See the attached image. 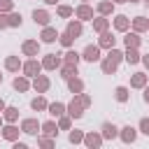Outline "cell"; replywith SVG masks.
<instances>
[{
  "instance_id": "obj_1",
  "label": "cell",
  "mask_w": 149,
  "mask_h": 149,
  "mask_svg": "<svg viewBox=\"0 0 149 149\" xmlns=\"http://www.w3.org/2000/svg\"><path fill=\"white\" fill-rule=\"evenodd\" d=\"M88 105H91V95H86V93H74V98H72V102L65 107V112L70 114V119H79Z\"/></svg>"
},
{
  "instance_id": "obj_2",
  "label": "cell",
  "mask_w": 149,
  "mask_h": 149,
  "mask_svg": "<svg viewBox=\"0 0 149 149\" xmlns=\"http://www.w3.org/2000/svg\"><path fill=\"white\" fill-rule=\"evenodd\" d=\"M121 58H123V51H119V49H109V54L102 58V63H100V68H102V72L105 74H114L116 72V68H119V63H121Z\"/></svg>"
},
{
  "instance_id": "obj_3",
  "label": "cell",
  "mask_w": 149,
  "mask_h": 149,
  "mask_svg": "<svg viewBox=\"0 0 149 149\" xmlns=\"http://www.w3.org/2000/svg\"><path fill=\"white\" fill-rule=\"evenodd\" d=\"M21 70H23V74H26V77H35V74H40L42 63H40V61H35V58H30V61H26V63L21 65Z\"/></svg>"
},
{
  "instance_id": "obj_4",
  "label": "cell",
  "mask_w": 149,
  "mask_h": 149,
  "mask_svg": "<svg viewBox=\"0 0 149 149\" xmlns=\"http://www.w3.org/2000/svg\"><path fill=\"white\" fill-rule=\"evenodd\" d=\"M81 58H84V61H88V63L100 61V47H98V44H88V47L81 51Z\"/></svg>"
},
{
  "instance_id": "obj_5",
  "label": "cell",
  "mask_w": 149,
  "mask_h": 149,
  "mask_svg": "<svg viewBox=\"0 0 149 149\" xmlns=\"http://www.w3.org/2000/svg\"><path fill=\"white\" fill-rule=\"evenodd\" d=\"M63 65V61L58 58V54H49V56H44V61H42V68L44 70H56V68H61Z\"/></svg>"
},
{
  "instance_id": "obj_6",
  "label": "cell",
  "mask_w": 149,
  "mask_h": 149,
  "mask_svg": "<svg viewBox=\"0 0 149 149\" xmlns=\"http://www.w3.org/2000/svg\"><path fill=\"white\" fill-rule=\"evenodd\" d=\"M21 130L28 133V135H37V130H40V121H37V119H23V121H21Z\"/></svg>"
},
{
  "instance_id": "obj_7",
  "label": "cell",
  "mask_w": 149,
  "mask_h": 149,
  "mask_svg": "<svg viewBox=\"0 0 149 149\" xmlns=\"http://www.w3.org/2000/svg\"><path fill=\"white\" fill-rule=\"evenodd\" d=\"M74 16H77L79 21H88V19H93V7H88V5L84 2V5H79V7L74 9Z\"/></svg>"
},
{
  "instance_id": "obj_8",
  "label": "cell",
  "mask_w": 149,
  "mask_h": 149,
  "mask_svg": "<svg viewBox=\"0 0 149 149\" xmlns=\"http://www.w3.org/2000/svg\"><path fill=\"white\" fill-rule=\"evenodd\" d=\"M33 88H35L37 93H44V91L49 88V77H47V74H35V79H33Z\"/></svg>"
},
{
  "instance_id": "obj_9",
  "label": "cell",
  "mask_w": 149,
  "mask_h": 149,
  "mask_svg": "<svg viewBox=\"0 0 149 149\" xmlns=\"http://www.w3.org/2000/svg\"><path fill=\"white\" fill-rule=\"evenodd\" d=\"M119 137H121L126 144H130V142H135V137H137V130H135L133 126H123V128L119 130Z\"/></svg>"
},
{
  "instance_id": "obj_10",
  "label": "cell",
  "mask_w": 149,
  "mask_h": 149,
  "mask_svg": "<svg viewBox=\"0 0 149 149\" xmlns=\"http://www.w3.org/2000/svg\"><path fill=\"white\" fill-rule=\"evenodd\" d=\"M84 144H86L88 149H98V147L102 144V135H98V133H86V135H84Z\"/></svg>"
},
{
  "instance_id": "obj_11",
  "label": "cell",
  "mask_w": 149,
  "mask_h": 149,
  "mask_svg": "<svg viewBox=\"0 0 149 149\" xmlns=\"http://www.w3.org/2000/svg\"><path fill=\"white\" fill-rule=\"evenodd\" d=\"M21 49H23L26 56H37V51H40V42H37V40H26V42L21 44Z\"/></svg>"
},
{
  "instance_id": "obj_12",
  "label": "cell",
  "mask_w": 149,
  "mask_h": 149,
  "mask_svg": "<svg viewBox=\"0 0 149 149\" xmlns=\"http://www.w3.org/2000/svg\"><path fill=\"white\" fill-rule=\"evenodd\" d=\"M100 130H102V133H100V135H102V140H114V137L119 135V128H116L114 123H109V121H107V123H102V128H100Z\"/></svg>"
},
{
  "instance_id": "obj_13",
  "label": "cell",
  "mask_w": 149,
  "mask_h": 149,
  "mask_svg": "<svg viewBox=\"0 0 149 149\" xmlns=\"http://www.w3.org/2000/svg\"><path fill=\"white\" fill-rule=\"evenodd\" d=\"M114 42H116V37H112V33H100V40H98V47L100 49H112L114 47Z\"/></svg>"
},
{
  "instance_id": "obj_14",
  "label": "cell",
  "mask_w": 149,
  "mask_h": 149,
  "mask_svg": "<svg viewBox=\"0 0 149 149\" xmlns=\"http://www.w3.org/2000/svg\"><path fill=\"white\" fill-rule=\"evenodd\" d=\"M42 42H47V44H51V42H56L58 40V33H56V28H51V26H44V30H42Z\"/></svg>"
},
{
  "instance_id": "obj_15",
  "label": "cell",
  "mask_w": 149,
  "mask_h": 149,
  "mask_svg": "<svg viewBox=\"0 0 149 149\" xmlns=\"http://www.w3.org/2000/svg\"><path fill=\"white\" fill-rule=\"evenodd\" d=\"M2 137H5V140H9V142L19 140V128H16L14 123H7V126L2 128Z\"/></svg>"
},
{
  "instance_id": "obj_16",
  "label": "cell",
  "mask_w": 149,
  "mask_h": 149,
  "mask_svg": "<svg viewBox=\"0 0 149 149\" xmlns=\"http://www.w3.org/2000/svg\"><path fill=\"white\" fill-rule=\"evenodd\" d=\"M128 26H130V19H128L126 14H119V16L114 19V28H116L119 33H126V30H128Z\"/></svg>"
},
{
  "instance_id": "obj_17",
  "label": "cell",
  "mask_w": 149,
  "mask_h": 149,
  "mask_svg": "<svg viewBox=\"0 0 149 149\" xmlns=\"http://www.w3.org/2000/svg\"><path fill=\"white\" fill-rule=\"evenodd\" d=\"M133 30H135V33H144V30H149V19H144V16H135V19H133Z\"/></svg>"
},
{
  "instance_id": "obj_18",
  "label": "cell",
  "mask_w": 149,
  "mask_h": 149,
  "mask_svg": "<svg viewBox=\"0 0 149 149\" xmlns=\"http://www.w3.org/2000/svg\"><path fill=\"white\" fill-rule=\"evenodd\" d=\"M130 86H133V88H144V86H147V74H144V72H135V74L130 77Z\"/></svg>"
},
{
  "instance_id": "obj_19",
  "label": "cell",
  "mask_w": 149,
  "mask_h": 149,
  "mask_svg": "<svg viewBox=\"0 0 149 149\" xmlns=\"http://www.w3.org/2000/svg\"><path fill=\"white\" fill-rule=\"evenodd\" d=\"M40 128H42V133H44L47 137H56V135H58V126H56L54 121H44V123H40Z\"/></svg>"
},
{
  "instance_id": "obj_20",
  "label": "cell",
  "mask_w": 149,
  "mask_h": 149,
  "mask_svg": "<svg viewBox=\"0 0 149 149\" xmlns=\"http://www.w3.org/2000/svg\"><path fill=\"white\" fill-rule=\"evenodd\" d=\"M65 81H68L70 93H81V91H84V81L77 79V77H70V79H65Z\"/></svg>"
},
{
  "instance_id": "obj_21",
  "label": "cell",
  "mask_w": 149,
  "mask_h": 149,
  "mask_svg": "<svg viewBox=\"0 0 149 149\" xmlns=\"http://www.w3.org/2000/svg\"><path fill=\"white\" fill-rule=\"evenodd\" d=\"M33 19H35V23H40V26H49V14L44 12V9H35L33 12Z\"/></svg>"
},
{
  "instance_id": "obj_22",
  "label": "cell",
  "mask_w": 149,
  "mask_h": 149,
  "mask_svg": "<svg viewBox=\"0 0 149 149\" xmlns=\"http://www.w3.org/2000/svg\"><path fill=\"white\" fill-rule=\"evenodd\" d=\"M91 21H93V30H95V33H105V30H107V26H109V21H107L102 14H100L98 19H91Z\"/></svg>"
},
{
  "instance_id": "obj_23",
  "label": "cell",
  "mask_w": 149,
  "mask_h": 149,
  "mask_svg": "<svg viewBox=\"0 0 149 149\" xmlns=\"http://www.w3.org/2000/svg\"><path fill=\"white\" fill-rule=\"evenodd\" d=\"M81 30H84V28H81V21H70V23H68V28H65V33H70L74 40L81 35Z\"/></svg>"
},
{
  "instance_id": "obj_24",
  "label": "cell",
  "mask_w": 149,
  "mask_h": 149,
  "mask_svg": "<svg viewBox=\"0 0 149 149\" xmlns=\"http://www.w3.org/2000/svg\"><path fill=\"white\" fill-rule=\"evenodd\" d=\"M123 42H126V47H135V49H137V47H140V42H142V37H140V33H135V30H133V33H128V35L123 37Z\"/></svg>"
},
{
  "instance_id": "obj_25",
  "label": "cell",
  "mask_w": 149,
  "mask_h": 149,
  "mask_svg": "<svg viewBox=\"0 0 149 149\" xmlns=\"http://www.w3.org/2000/svg\"><path fill=\"white\" fill-rule=\"evenodd\" d=\"M123 58H126L130 65L140 63V54H137V49H135V47H126V54H123Z\"/></svg>"
},
{
  "instance_id": "obj_26",
  "label": "cell",
  "mask_w": 149,
  "mask_h": 149,
  "mask_svg": "<svg viewBox=\"0 0 149 149\" xmlns=\"http://www.w3.org/2000/svg\"><path fill=\"white\" fill-rule=\"evenodd\" d=\"M21 65H23V63L19 61V56H7V61H5V68H7L9 72H19Z\"/></svg>"
},
{
  "instance_id": "obj_27",
  "label": "cell",
  "mask_w": 149,
  "mask_h": 149,
  "mask_svg": "<svg viewBox=\"0 0 149 149\" xmlns=\"http://www.w3.org/2000/svg\"><path fill=\"white\" fill-rule=\"evenodd\" d=\"M112 12H114V2H112V0H102V2H98V14L107 16V14H112Z\"/></svg>"
},
{
  "instance_id": "obj_28",
  "label": "cell",
  "mask_w": 149,
  "mask_h": 149,
  "mask_svg": "<svg viewBox=\"0 0 149 149\" xmlns=\"http://www.w3.org/2000/svg\"><path fill=\"white\" fill-rule=\"evenodd\" d=\"M12 86H14L16 91H21V93H23V91H28V88H30V81H28V77H16V79L12 81Z\"/></svg>"
},
{
  "instance_id": "obj_29",
  "label": "cell",
  "mask_w": 149,
  "mask_h": 149,
  "mask_svg": "<svg viewBox=\"0 0 149 149\" xmlns=\"http://www.w3.org/2000/svg\"><path fill=\"white\" fill-rule=\"evenodd\" d=\"M2 116H5L7 123H14V121L19 119V109H16V107H5V109H2Z\"/></svg>"
},
{
  "instance_id": "obj_30",
  "label": "cell",
  "mask_w": 149,
  "mask_h": 149,
  "mask_svg": "<svg viewBox=\"0 0 149 149\" xmlns=\"http://www.w3.org/2000/svg\"><path fill=\"white\" fill-rule=\"evenodd\" d=\"M19 26H21V14L7 12V28H19Z\"/></svg>"
},
{
  "instance_id": "obj_31",
  "label": "cell",
  "mask_w": 149,
  "mask_h": 149,
  "mask_svg": "<svg viewBox=\"0 0 149 149\" xmlns=\"http://www.w3.org/2000/svg\"><path fill=\"white\" fill-rule=\"evenodd\" d=\"M74 74H77V65L63 63V68H61V77H63V79H70V77H74Z\"/></svg>"
},
{
  "instance_id": "obj_32",
  "label": "cell",
  "mask_w": 149,
  "mask_h": 149,
  "mask_svg": "<svg viewBox=\"0 0 149 149\" xmlns=\"http://www.w3.org/2000/svg\"><path fill=\"white\" fill-rule=\"evenodd\" d=\"M30 107L35 109V112H44L47 107H49V102L42 98V95H37V98H33V102H30Z\"/></svg>"
},
{
  "instance_id": "obj_33",
  "label": "cell",
  "mask_w": 149,
  "mask_h": 149,
  "mask_svg": "<svg viewBox=\"0 0 149 149\" xmlns=\"http://www.w3.org/2000/svg\"><path fill=\"white\" fill-rule=\"evenodd\" d=\"M47 109H49L51 116H63V114H65V105H63V102H51Z\"/></svg>"
},
{
  "instance_id": "obj_34",
  "label": "cell",
  "mask_w": 149,
  "mask_h": 149,
  "mask_svg": "<svg viewBox=\"0 0 149 149\" xmlns=\"http://www.w3.org/2000/svg\"><path fill=\"white\" fill-rule=\"evenodd\" d=\"M79 58H81V56H79L77 51H68V54H65V58H63V63H70V65H79Z\"/></svg>"
},
{
  "instance_id": "obj_35",
  "label": "cell",
  "mask_w": 149,
  "mask_h": 149,
  "mask_svg": "<svg viewBox=\"0 0 149 149\" xmlns=\"http://www.w3.org/2000/svg\"><path fill=\"white\" fill-rule=\"evenodd\" d=\"M56 12H58V16H63V19H68V16H72V14H74V9H72L70 5H58V9H56Z\"/></svg>"
},
{
  "instance_id": "obj_36",
  "label": "cell",
  "mask_w": 149,
  "mask_h": 149,
  "mask_svg": "<svg viewBox=\"0 0 149 149\" xmlns=\"http://www.w3.org/2000/svg\"><path fill=\"white\" fill-rule=\"evenodd\" d=\"M58 42H61L65 49H70V47H72V42H74V37H72L70 33H63V35H58Z\"/></svg>"
},
{
  "instance_id": "obj_37",
  "label": "cell",
  "mask_w": 149,
  "mask_h": 149,
  "mask_svg": "<svg viewBox=\"0 0 149 149\" xmlns=\"http://www.w3.org/2000/svg\"><path fill=\"white\" fill-rule=\"evenodd\" d=\"M114 95H116L119 102H126V100H128V88H126V86H119V88L114 91Z\"/></svg>"
},
{
  "instance_id": "obj_38",
  "label": "cell",
  "mask_w": 149,
  "mask_h": 149,
  "mask_svg": "<svg viewBox=\"0 0 149 149\" xmlns=\"http://www.w3.org/2000/svg\"><path fill=\"white\" fill-rule=\"evenodd\" d=\"M70 126H72L70 116H65V114H63V116H58V128H61V130H68Z\"/></svg>"
},
{
  "instance_id": "obj_39",
  "label": "cell",
  "mask_w": 149,
  "mask_h": 149,
  "mask_svg": "<svg viewBox=\"0 0 149 149\" xmlns=\"http://www.w3.org/2000/svg\"><path fill=\"white\" fill-rule=\"evenodd\" d=\"M70 142H72V144L84 142V133H81V130H72V133H70Z\"/></svg>"
},
{
  "instance_id": "obj_40",
  "label": "cell",
  "mask_w": 149,
  "mask_h": 149,
  "mask_svg": "<svg viewBox=\"0 0 149 149\" xmlns=\"http://www.w3.org/2000/svg\"><path fill=\"white\" fill-rule=\"evenodd\" d=\"M37 144H40V147H44V149H51V147H54V140L44 135V137H40V140H37Z\"/></svg>"
},
{
  "instance_id": "obj_41",
  "label": "cell",
  "mask_w": 149,
  "mask_h": 149,
  "mask_svg": "<svg viewBox=\"0 0 149 149\" xmlns=\"http://www.w3.org/2000/svg\"><path fill=\"white\" fill-rule=\"evenodd\" d=\"M14 0H0V12H12Z\"/></svg>"
},
{
  "instance_id": "obj_42",
  "label": "cell",
  "mask_w": 149,
  "mask_h": 149,
  "mask_svg": "<svg viewBox=\"0 0 149 149\" xmlns=\"http://www.w3.org/2000/svg\"><path fill=\"white\" fill-rule=\"evenodd\" d=\"M140 130H142L144 135H149V116H144V119H140Z\"/></svg>"
},
{
  "instance_id": "obj_43",
  "label": "cell",
  "mask_w": 149,
  "mask_h": 149,
  "mask_svg": "<svg viewBox=\"0 0 149 149\" xmlns=\"http://www.w3.org/2000/svg\"><path fill=\"white\" fill-rule=\"evenodd\" d=\"M7 28V12H0V30Z\"/></svg>"
},
{
  "instance_id": "obj_44",
  "label": "cell",
  "mask_w": 149,
  "mask_h": 149,
  "mask_svg": "<svg viewBox=\"0 0 149 149\" xmlns=\"http://www.w3.org/2000/svg\"><path fill=\"white\" fill-rule=\"evenodd\" d=\"M140 61H142V63H144V68L149 70V54H147V56H140Z\"/></svg>"
},
{
  "instance_id": "obj_45",
  "label": "cell",
  "mask_w": 149,
  "mask_h": 149,
  "mask_svg": "<svg viewBox=\"0 0 149 149\" xmlns=\"http://www.w3.org/2000/svg\"><path fill=\"white\" fill-rule=\"evenodd\" d=\"M14 149H26V144H23V142H19V140H14Z\"/></svg>"
},
{
  "instance_id": "obj_46",
  "label": "cell",
  "mask_w": 149,
  "mask_h": 149,
  "mask_svg": "<svg viewBox=\"0 0 149 149\" xmlns=\"http://www.w3.org/2000/svg\"><path fill=\"white\" fill-rule=\"evenodd\" d=\"M142 98H144V102H149V86H144V95Z\"/></svg>"
},
{
  "instance_id": "obj_47",
  "label": "cell",
  "mask_w": 149,
  "mask_h": 149,
  "mask_svg": "<svg viewBox=\"0 0 149 149\" xmlns=\"http://www.w3.org/2000/svg\"><path fill=\"white\" fill-rule=\"evenodd\" d=\"M47 5H58V0H44Z\"/></svg>"
},
{
  "instance_id": "obj_48",
  "label": "cell",
  "mask_w": 149,
  "mask_h": 149,
  "mask_svg": "<svg viewBox=\"0 0 149 149\" xmlns=\"http://www.w3.org/2000/svg\"><path fill=\"white\" fill-rule=\"evenodd\" d=\"M2 109H5V100L0 98V112H2Z\"/></svg>"
},
{
  "instance_id": "obj_49",
  "label": "cell",
  "mask_w": 149,
  "mask_h": 149,
  "mask_svg": "<svg viewBox=\"0 0 149 149\" xmlns=\"http://www.w3.org/2000/svg\"><path fill=\"white\" fill-rule=\"evenodd\" d=\"M114 5H121V2H128V0H112Z\"/></svg>"
},
{
  "instance_id": "obj_50",
  "label": "cell",
  "mask_w": 149,
  "mask_h": 149,
  "mask_svg": "<svg viewBox=\"0 0 149 149\" xmlns=\"http://www.w3.org/2000/svg\"><path fill=\"white\" fill-rule=\"evenodd\" d=\"M128 2H140V0H128Z\"/></svg>"
},
{
  "instance_id": "obj_51",
  "label": "cell",
  "mask_w": 149,
  "mask_h": 149,
  "mask_svg": "<svg viewBox=\"0 0 149 149\" xmlns=\"http://www.w3.org/2000/svg\"><path fill=\"white\" fill-rule=\"evenodd\" d=\"M144 5H147V7H149V0H144Z\"/></svg>"
},
{
  "instance_id": "obj_52",
  "label": "cell",
  "mask_w": 149,
  "mask_h": 149,
  "mask_svg": "<svg viewBox=\"0 0 149 149\" xmlns=\"http://www.w3.org/2000/svg\"><path fill=\"white\" fill-rule=\"evenodd\" d=\"M0 81H2V74H0Z\"/></svg>"
},
{
  "instance_id": "obj_53",
  "label": "cell",
  "mask_w": 149,
  "mask_h": 149,
  "mask_svg": "<svg viewBox=\"0 0 149 149\" xmlns=\"http://www.w3.org/2000/svg\"><path fill=\"white\" fill-rule=\"evenodd\" d=\"M84 2H88V0H84Z\"/></svg>"
},
{
  "instance_id": "obj_54",
  "label": "cell",
  "mask_w": 149,
  "mask_h": 149,
  "mask_svg": "<svg viewBox=\"0 0 149 149\" xmlns=\"http://www.w3.org/2000/svg\"><path fill=\"white\" fill-rule=\"evenodd\" d=\"M0 123H2V119H0Z\"/></svg>"
}]
</instances>
